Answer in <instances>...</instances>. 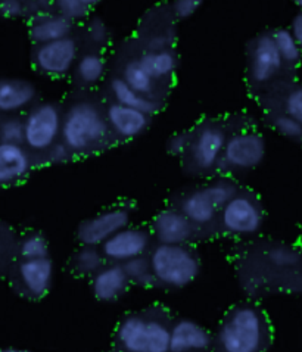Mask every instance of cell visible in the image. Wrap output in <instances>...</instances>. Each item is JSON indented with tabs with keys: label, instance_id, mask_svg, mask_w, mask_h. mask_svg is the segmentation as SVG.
<instances>
[{
	"label": "cell",
	"instance_id": "cell-1",
	"mask_svg": "<svg viewBox=\"0 0 302 352\" xmlns=\"http://www.w3.org/2000/svg\"><path fill=\"white\" fill-rule=\"evenodd\" d=\"M109 126L98 103L81 99L64 112L61 140L74 155L95 151L108 139Z\"/></svg>",
	"mask_w": 302,
	"mask_h": 352
},
{
	"label": "cell",
	"instance_id": "cell-2",
	"mask_svg": "<svg viewBox=\"0 0 302 352\" xmlns=\"http://www.w3.org/2000/svg\"><path fill=\"white\" fill-rule=\"evenodd\" d=\"M223 352H261L266 344V322L254 305H239L227 314L218 330Z\"/></svg>",
	"mask_w": 302,
	"mask_h": 352
},
{
	"label": "cell",
	"instance_id": "cell-3",
	"mask_svg": "<svg viewBox=\"0 0 302 352\" xmlns=\"http://www.w3.org/2000/svg\"><path fill=\"white\" fill-rule=\"evenodd\" d=\"M149 263L155 280L173 289H183L193 283L201 273L199 256L186 245L155 246Z\"/></svg>",
	"mask_w": 302,
	"mask_h": 352
},
{
	"label": "cell",
	"instance_id": "cell-4",
	"mask_svg": "<svg viewBox=\"0 0 302 352\" xmlns=\"http://www.w3.org/2000/svg\"><path fill=\"white\" fill-rule=\"evenodd\" d=\"M171 327L162 320L130 314L117 327V340L126 352H170Z\"/></svg>",
	"mask_w": 302,
	"mask_h": 352
},
{
	"label": "cell",
	"instance_id": "cell-5",
	"mask_svg": "<svg viewBox=\"0 0 302 352\" xmlns=\"http://www.w3.org/2000/svg\"><path fill=\"white\" fill-rule=\"evenodd\" d=\"M237 193V186L228 179H220L186 193L180 202L182 212L195 226L211 224L224 205Z\"/></svg>",
	"mask_w": 302,
	"mask_h": 352
},
{
	"label": "cell",
	"instance_id": "cell-6",
	"mask_svg": "<svg viewBox=\"0 0 302 352\" xmlns=\"http://www.w3.org/2000/svg\"><path fill=\"white\" fill-rule=\"evenodd\" d=\"M62 113L55 102H40L31 107L24 117V144L33 152H47L61 140Z\"/></svg>",
	"mask_w": 302,
	"mask_h": 352
},
{
	"label": "cell",
	"instance_id": "cell-7",
	"mask_svg": "<svg viewBox=\"0 0 302 352\" xmlns=\"http://www.w3.org/2000/svg\"><path fill=\"white\" fill-rule=\"evenodd\" d=\"M220 224L223 232L230 236H252L263 229V206L255 196L237 192L222 210Z\"/></svg>",
	"mask_w": 302,
	"mask_h": 352
},
{
	"label": "cell",
	"instance_id": "cell-8",
	"mask_svg": "<svg viewBox=\"0 0 302 352\" xmlns=\"http://www.w3.org/2000/svg\"><path fill=\"white\" fill-rule=\"evenodd\" d=\"M78 56V41L69 36L36 46L33 52V65L41 76L62 78L74 71Z\"/></svg>",
	"mask_w": 302,
	"mask_h": 352
},
{
	"label": "cell",
	"instance_id": "cell-9",
	"mask_svg": "<svg viewBox=\"0 0 302 352\" xmlns=\"http://www.w3.org/2000/svg\"><path fill=\"white\" fill-rule=\"evenodd\" d=\"M267 143L261 133L244 130L227 138L222 162L235 171L257 168L266 160Z\"/></svg>",
	"mask_w": 302,
	"mask_h": 352
},
{
	"label": "cell",
	"instance_id": "cell-10",
	"mask_svg": "<svg viewBox=\"0 0 302 352\" xmlns=\"http://www.w3.org/2000/svg\"><path fill=\"white\" fill-rule=\"evenodd\" d=\"M131 223V210L118 205L102 211L78 226L77 239L81 245L102 246L109 237L126 229Z\"/></svg>",
	"mask_w": 302,
	"mask_h": 352
},
{
	"label": "cell",
	"instance_id": "cell-11",
	"mask_svg": "<svg viewBox=\"0 0 302 352\" xmlns=\"http://www.w3.org/2000/svg\"><path fill=\"white\" fill-rule=\"evenodd\" d=\"M285 67V62L280 56L274 45L273 34L264 33L255 37L249 50L248 72L249 80L255 86H266L272 82Z\"/></svg>",
	"mask_w": 302,
	"mask_h": 352
},
{
	"label": "cell",
	"instance_id": "cell-12",
	"mask_svg": "<svg viewBox=\"0 0 302 352\" xmlns=\"http://www.w3.org/2000/svg\"><path fill=\"white\" fill-rule=\"evenodd\" d=\"M227 136L220 124L208 122L192 134L191 158L199 171H210L222 162Z\"/></svg>",
	"mask_w": 302,
	"mask_h": 352
},
{
	"label": "cell",
	"instance_id": "cell-13",
	"mask_svg": "<svg viewBox=\"0 0 302 352\" xmlns=\"http://www.w3.org/2000/svg\"><path fill=\"white\" fill-rule=\"evenodd\" d=\"M151 248V233L140 227H126L100 246L107 261L124 264L143 256Z\"/></svg>",
	"mask_w": 302,
	"mask_h": 352
},
{
	"label": "cell",
	"instance_id": "cell-14",
	"mask_svg": "<svg viewBox=\"0 0 302 352\" xmlns=\"http://www.w3.org/2000/svg\"><path fill=\"white\" fill-rule=\"evenodd\" d=\"M152 233L164 245H186L195 233V224L177 208H164L153 217Z\"/></svg>",
	"mask_w": 302,
	"mask_h": 352
},
{
	"label": "cell",
	"instance_id": "cell-15",
	"mask_svg": "<svg viewBox=\"0 0 302 352\" xmlns=\"http://www.w3.org/2000/svg\"><path fill=\"white\" fill-rule=\"evenodd\" d=\"M108 126L122 140H133L148 131L152 117L139 109L112 102L105 111Z\"/></svg>",
	"mask_w": 302,
	"mask_h": 352
},
{
	"label": "cell",
	"instance_id": "cell-16",
	"mask_svg": "<svg viewBox=\"0 0 302 352\" xmlns=\"http://www.w3.org/2000/svg\"><path fill=\"white\" fill-rule=\"evenodd\" d=\"M131 282L122 264L108 263L90 277L91 294L100 302H116L127 294Z\"/></svg>",
	"mask_w": 302,
	"mask_h": 352
},
{
	"label": "cell",
	"instance_id": "cell-17",
	"mask_svg": "<svg viewBox=\"0 0 302 352\" xmlns=\"http://www.w3.org/2000/svg\"><path fill=\"white\" fill-rule=\"evenodd\" d=\"M37 99V87L33 81L25 78H0V113L15 116L30 109Z\"/></svg>",
	"mask_w": 302,
	"mask_h": 352
},
{
	"label": "cell",
	"instance_id": "cell-18",
	"mask_svg": "<svg viewBox=\"0 0 302 352\" xmlns=\"http://www.w3.org/2000/svg\"><path fill=\"white\" fill-rule=\"evenodd\" d=\"M55 267L49 256L23 260L18 265V278L24 291L33 298H43L52 287Z\"/></svg>",
	"mask_w": 302,
	"mask_h": 352
},
{
	"label": "cell",
	"instance_id": "cell-19",
	"mask_svg": "<svg viewBox=\"0 0 302 352\" xmlns=\"http://www.w3.org/2000/svg\"><path fill=\"white\" fill-rule=\"evenodd\" d=\"M211 344V333L192 318H180L171 326L170 352H205Z\"/></svg>",
	"mask_w": 302,
	"mask_h": 352
},
{
	"label": "cell",
	"instance_id": "cell-20",
	"mask_svg": "<svg viewBox=\"0 0 302 352\" xmlns=\"http://www.w3.org/2000/svg\"><path fill=\"white\" fill-rule=\"evenodd\" d=\"M31 165V157L23 144L0 142V186L24 180Z\"/></svg>",
	"mask_w": 302,
	"mask_h": 352
},
{
	"label": "cell",
	"instance_id": "cell-21",
	"mask_svg": "<svg viewBox=\"0 0 302 352\" xmlns=\"http://www.w3.org/2000/svg\"><path fill=\"white\" fill-rule=\"evenodd\" d=\"M74 23L58 12H41L30 21L28 36L36 46L71 36Z\"/></svg>",
	"mask_w": 302,
	"mask_h": 352
},
{
	"label": "cell",
	"instance_id": "cell-22",
	"mask_svg": "<svg viewBox=\"0 0 302 352\" xmlns=\"http://www.w3.org/2000/svg\"><path fill=\"white\" fill-rule=\"evenodd\" d=\"M109 90L112 93L114 102L121 103V105H126L134 109H139L148 116L153 117L156 112L161 109L160 103L156 102L152 96L142 95L138 90L130 87L126 81L121 77L112 78L109 82Z\"/></svg>",
	"mask_w": 302,
	"mask_h": 352
},
{
	"label": "cell",
	"instance_id": "cell-23",
	"mask_svg": "<svg viewBox=\"0 0 302 352\" xmlns=\"http://www.w3.org/2000/svg\"><path fill=\"white\" fill-rule=\"evenodd\" d=\"M140 64L153 80L170 78L179 67V56L173 47L160 50H147L139 56Z\"/></svg>",
	"mask_w": 302,
	"mask_h": 352
},
{
	"label": "cell",
	"instance_id": "cell-24",
	"mask_svg": "<svg viewBox=\"0 0 302 352\" xmlns=\"http://www.w3.org/2000/svg\"><path fill=\"white\" fill-rule=\"evenodd\" d=\"M107 60L103 58L100 50H87L78 56V60L74 68V74L77 81L83 86L93 87L105 77Z\"/></svg>",
	"mask_w": 302,
	"mask_h": 352
},
{
	"label": "cell",
	"instance_id": "cell-25",
	"mask_svg": "<svg viewBox=\"0 0 302 352\" xmlns=\"http://www.w3.org/2000/svg\"><path fill=\"white\" fill-rule=\"evenodd\" d=\"M107 264L100 246L81 245L72 256V270L83 277H93Z\"/></svg>",
	"mask_w": 302,
	"mask_h": 352
},
{
	"label": "cell",
	"instance_id": "cell-26",
	"mask_svg": "<svg viewBox=\"0 0 302 352\" xmlns=\"http://www.w3.org/2000/svg\"><path fill=\"white\" fill-rule=\"evenodd\" d=\"M121 78L126 81L130 87L142 93V95L152 96L155 93L156 80H153L149 76V72L143 68L139 58L126 62V65L122 67Z\"/></svg>",
	"mask_w": 302,
	"mask_h": 352
},
{
	"label": "cell",
	"instance_id": "cell-27",
	"mask_svg": "<svg viewBox=\"0 0 302 352\" xmlns=\"http://www.w3.org/2000/svg\"><path fill=\"white\" fill-rule=\"evenodd\" d=\"M274 45L282 56L285 65L296 67L302 60V50L290 28H277L273 31Z\"/></svg>",
	"mask_w": 302,
	"mask_h": 352
},
{
	"label": "cell",
	"instance_id": "cell-28",
	"mask_svg": "<svg viewBox=\"0 0 302 352\" xmlns=\"http://www.w3.org/2000/svg\"><path fill=\"white\" fill-rule=\"evenodd\" d=\"M122 267L133 285H138L142 287H151L153 283H156L155 277L152 274L149 258H147L144 255L133 258V260L124 263Z\"/></svg>",
	"mask_w": 302,
	"mask_h": 352
},
{
	"label": "cell",
	"instance_id": "cell-29",
	"mask_svg": "<svg viewBox=\"0 0 302 352\" xmlns=\"http://www.w3.org/2000/svg\"><path fill=\"white\" fill-rule=\"evenodd\" d=\"M267 261L280 270H292L302 263V256L295 248L286 245H277L270 248L266 254Z\"/></svg>",
	"mask_w": 302,
	"mask_h": 352
},
{
	"label": "cell",
	"instance_id": "cell-30",
	"mask_svg": "<svg viewBox=\"0 0 302 352\" xmlns=\"http://www.w3.org/2000/svg\"><path fill=\"white\" fill-rule=\"evenodd\" d=\"M85 36L89 45L95 50L107 49L111 43V30L105 19L100 16H91L85 28Z\"/></svg>",
	"mask_w": 302,
	"mask_h": 352
},
{
	"label": "cell",
	"instance_id": "cell-31",
	"mask_svg": "<svg viewBox=\"0 0 302 352\" xmlns=\"http://www.w3.org/2000/svg\"><path fill=\"white\" fill-rule=\"evenodd\" d=\"M19 255L23 260H39L49 256V242L41 233H30L19 243Z\"/></svg>",
	"mask_w": 302,
	"mask_h": 352
},
{
	"label": "cell",
	"instance_id": "cell-32",
	"mask_svg": "<svg viewBox=\"0 0 302 352\" xmlns=\"http://www.w3.org/2000/svg\"><path fill=\"white\" fill-rule=\"evenodd\" d=\"M24 118L18 116H6L0 120V142L24 144Z\"/></svg>",
	"mask_w": 302,
	"mask_h": 352
},
{
	"label": "cell",
	"instance_id": "cell-33",
	"mask_svg": "<svg viewBox=\"0 0 302 352\" xmlns=\"http://www.w3.org/2000/svg\"><path fill=\"white\" fill-rule=\"evenodd\" d=\"M272 126L280 136H283L286 139H292V140L302 139V122H299L294 117H290L286 112L274 116Z\"/></svg>",
	"mask_w": 302,
	"mask_h": 352
},
{
	"label": "cell",
	"instance_id": "cell-34",
	"mask_svg": "<svg viewBox=\"0 0 302 352\" xmlns=\"http://www.w3.org/2000/svg\"><path fill=\"white\" fill-rule=\"evenodd\" d=\"M54 6L55 12L65 16L72 23L87 18L91 9L86 3H83L81 0H54Z\"/></svg>",
	"mask_w": 302,
	"mask_h": 352
},
{
	"label": "cell",
	"instance_id": "cell-35",
	"mask_svg": "<svg viewBox=\"0 0 302 352\" xmlns=\"http://www.w3.org/2000/svg\"><path fill=\"white\" fill-rule=\"evenodd\" d=\"M192 143V134L187 131L174 133L173 136L166 142V151L173 157H183V155L189 153Z\"/></svg>",
	"mask_w": 302,
	"mask_h": 352
},
{
	"label": "cell",
	"instance_id": "cell-36",
	"mask_svg": "<svg viewBox=\"0 0 302 352\" xmlns=\"http://www.w3.org/2000/svg\"><path fill=\"white\" fill-rule=\"evenodd\" d=\"M285 112L302 122V86H296L285 98Z\"/></svg>",
	"mask_w": 302,
	"mask_h": 352
},
{
	"label": "cell",
	"instance_id": "cell-37",
	"mask_svg": "<svg viewBox=\"0 0 302 352\" xmlns=\"http://www.w3.org/2000/svg\"><path fill=\"white\" fill-rule=\"evenodd\" d=\"M204 3L205 0H174L173 14L180 19L192 18L204 6Z\"/></svg>",
	"mask_w": 302,
	"mask_h": 352
},
{
	"label": "cell",
	"instance_id": "cell-38",
	"mask_svg": "<svg viewBox=\"0 0 302 352\" xmlns=\"http://www.w3.org/2000/svg\"><path fill=\"white\" fill-rule=\"evenodd\" d=\"M25 14L24 0H0V16L8 19L21 18Z\"/></svg>",
	"mask_w": 302,
	"mask_h": 352
},
{
	"label": "cell",
	"instance_id": "cell-39",
	"mask_svg": "<svg viewBox=\"0 0 302 352\" xmlns=\"http://www.w3.org/2000/svg\"><path fill=\"white\" fill-rule=\"evenodd\" d=\"M46 155H47V161H49L50 164L61 165V164L68 162L74 153H72V152L69 151V148L67 146V144H65L64 142L59 140L58 143H55L54 146H52V148L46 152Z\"/></svg>",
	"mask_w": 302,
	"mask_h": 352
},
{
	"label": "cell",
	"instance_id": "cell-40",
	"mask_svg": "<svg viewBox=\"0 0 302 352\" xmlns=\"http://www.w3.org/2000/svg\"><path fill=\"white\" fill-rule=\"evenodd\" d=\"M290 31H292L294 36L296 37L298 43L302 50V10L292 18V23H290Z\"/></svg>",
	"mask_w": 302,
	"mask_h": 352
},
{
	"label": "cell",
	"instance_id": "cell-41",
	"mask_svg": "<svg viewBox=\"0 0 302 352\" xmlns=\"http://www.w3.org/2000/svg\"><path fill=\"white\" fill-rule=\"evenodd\" d=\"M83 3H86L89 8H93V6H96V5H99L100 2H103V0H81Z\"/></svg>",
	"mask_w": 302,
	"mask_h": 352
},
{
	"label": "cell",
	"instance_id": "cell-42",
	"mask_svg": "<svg viewBox=\"0 0 302 352\" xmlns=\"http://www.w3.org/2000/svg\"><path fill=\"white\" fill-rule=\"evenodd\" d=\"M8 352H33V351H28V349H15V348H12V349H8Z\"/></svg>",
	"mask_w": 302,
	"mask_h": 352
},
{
	"label": "cell",
	"instance_id": "cell-43",
	"mask_svg": "<svg viewBox=\"0 0 302 352\" xmlns=\"http://www.w3.org/2000/svg\"><path fill=\"white\" fill-rule=\"evenodd\" d=\"M292 3L302 10V0H292Z\"/></svg>",
	"mask_w": 302,
	"mask_h": 352
},
{
	"label": "cell",
	"instance_id": "cell-44",
	"mask_svg": "<svg viewBox=\"0 0 302 352\" xmlns=\"http://www.w3.org/2000/svg\"><path fill=\"white\" fill-rule=\"evenodd\" d=\"M0 352H8V349H0Z\"/></svg>",
	"mask_w": 302,
	"mask_h": 352
}]
</instances>
